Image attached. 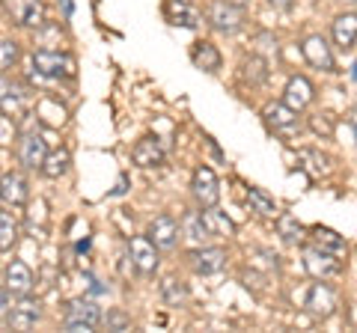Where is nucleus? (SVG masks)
Returning <instances> with one entry per match:
<instances>
[{"instance_id": "f257e3e1", "label": "nucleus", "mask_w": 357, "mask_h": 333, "mask_svg": "<svg viewBox=\"0 0 357 333\" xmlns=\"http://www.w3.org/2000/svg\"><path fill=\"white\" fill-rule=\"evenodd\" d=\"M102 325V309H98L96 301L89 297H77V301L66 304V313H63V327L69 333H89Z\"/></svg>"}, {"instance_id": "f03ea898", "label": "nucleus", "mask_w": 357, "mask_h": 333, "mask_svg": "<svg viewBox=\"0 0 357 333\" xmlns=\"http://www.w3.org/2000/svg\"><path fill=\"white\" fill-rule=\"evenodd\" d=\"M206 18L218 33H227V36H232V33H238L244 27V9L229 3V0H215V3L208 6Z\"/></svg>"}, {"instance_id": "7ed1b4c3", "label": "nucleus", "mask_w": 357, "mask_h": 333, "mask_svg": "<svg viewBox=\"0 0 357 333\" xmlns=\"http://www.w3.org/2000/svg\"><path fill=\"white\" fill-rule=\"evenodd\" d=\"M33 69H36V75H42V77L57 81V77H72L75 75V60L69 57V54L45 48V51L33 54Z\"/></svg>"}, {"instance_id": "20e7f679", "label": "nucleus", "mask_w": 357, "mask_h": 333, "mask_svg": "<svg viewBox=\"0 0 357 333\" xmlns=\"http://www.w3.org/2000/svg\"><path fill=\"white\" fill-rule=\"evenodd\" d=\"M128 256H131V268L140 277H152L158 271V250L149 235H137L128 241Z\"/></svg>"}, {"instance_id": "39448f33", "label": "nucleus", "mask_w": 357, "mask_h": 333, "mask_svg": "<svg viewBox=\"0 0 357 333\" xmlns=\"http://www.w3.org/2000/svg\"><path fill=\"white\" fill-rule=\"evenodd\" d=\"M307 313L310 316H316V318H328L337 313V288H333L328 280H319V283H312L310 286V292H307Z\"/></svg>"}, {"instance_id": "423d86ee", "label": "nucleus", "mask_w": 357, "mask_h": 333, "mask_svg": "<svg viewBox=\"0 0 357 333\" xmlns=\"http://www.w3.org/2000/svg\"><path fill=\"white\" fill-rule=\"evenodd\" d=\"M262 119L265 125L277 131V134H292V131L301 128V119H298V110L289 107L286 102H268L262 107Z\"/></svg>"}, {"instance_id": "0eeeda50", "label": "nucleus", "mask_w": 357, "mask_h": 333, "mask_svg": "<svg viewBox=\"0 0 357 333\" xmlns=\"http://www.w3.org/2000/svg\"><path fill=\"white\" fill-rule=\"evenodd\" d=\"M191 194L199 203V208H211L218 206L220 199V185H218V176L211 166H197L194 170V179H191Z\"/></svg>"}, {"instance_id": "6e6552de", "label": "nucleus", "mask_w": 357, "mask_h": 333, "mask_svg": "<svg viewBox=\"0 0 357 333\" xmlns=\"http://www.w3.org/2000/svg\"><path fill=\"white\" fill-rule=\"evenodd\" d=\"M304 268L310 277H316V280H328V277H337L342 271V259L333 256V253L319 250V247H307L304 250Z\"/></svg>"}, {"instance_id": "1a4fd4ad", "label": "nucleus", "mask_w": 357, "mask_h": 333, "mask_svg": "<svg viewBox=\"0 0 357 333\" xmlns=\"http://www.w3.org/2000/svg\"><path fill=\"white\" fill-rule=\"evenodd\" d=\"M301 54H304V60L312 65V69H319V72H333V69H337L328 39L319 36V33H316V36H307L304 42H301Z\"/></svg>"}, {"instance_id": "9d476101", "label": "nucleus", "mask_w": 357, "mask_h": 333, "mask_svg": "<svg viewBox=\"0 0 357 333\" xmlns=\"http://www.w3.org/2000/svg\"><path fill=\"white\" fill-rule=\"evenodd\" d=\"M45 158H48V140L36 131H30L18 140V161L27 166V170H42Z\"/></svg>"}, {"instance_id": "9b49d317", "label": "nucleus", "mask_w": 357, "mask_h": 333, "mask_svg": "<svg viewBox=\"0 0 357 333\" xmlns=\"http://www.w3.org/2000/svg\"><path fill=\"white\" fill-rule=\"evenodd\" d=\"M6 13L21 27H42L45 24V3L42 0H6Z\"/></svg>"}, {"instance_id": "f8f14e48", "label": "nucleus", "mask_w": 357, "mask_h": 333, "mask_svg": "<svg viewBox=\"0 0 357 333\" xmlns=\"http://www.w3.org/2000/svg\"><path fill=\"white\" fill-rule=\"evenodd\" d=\"M39 318H42V304L36 301V297H30V295H21V301L9 309L6 325L13 330H30Z\"/></svg>"}, {"instance_id": "ddd939ff", "label": "nucleus", "mask_w": 357, "mask_h": 333, "mask_svg": "<svg viewBox=\"0 0 357 333\" xmlns=\"http://www.w3.org/2000/svg\"><path fill=\"white\" fill-rule=\"evenodd\" d=\"M188 262H191V268L197 274H218L227 268V250L223 247H199V250H191L188 253Z\"/></svg>"}, {"instance_id": "4468645a", "label": "nucleus", "mask_w": 357, "mask_h": 333, "mask_svg": "<svg viewBox=\"0 0 357 333\" xmlns=\"http://www.w3.org/2000/svg\"><path fill=\"white\" fill-rule=\"evenodd\" d=\"M312 98H316V86L310 84V77H304V75H292V77H289V84L283 90V102L289 107H295L301 114L304 107L312 104Z\"/></svg>"}, {"instance_id": "2eb2a0df", "label": "nucleus", "mask_w": 357, "mask_h": 333, "mask_svg": "<svg viewBox=\"0 0 357 333\" xmlns=\"http://www.w3.org/2000/svg\"><path fill=\"white\" fill-rule=\"evenodd\" d=\"M27 196H30V185L21 173H6L3 179H0V199H3L6 206L21 208L27 203Z\"/></svg>"}, {"instance_id": "dca6fc26", "label": "nucleus", "mask_w": 357, "mask_h": 333, "mask_svg": "<svg viewBox=\"0 0 357 333\" xmlns=\"http://www.w3.org/2000/svg\"><path fill=\"white\" fill-rule=\"evenodd\" d=\"M149 238L155 241V247L161 250H173L176 241H178V224L170 215H158L149 224Z\"/></svg>"}, {"instance_id": "f3484780", "label": "nucleus", "mask_w": 357, "mask_h": 333, "mask_svg": "<svg viewBox=\"0 0 357 333\" xmlns=\"http://www.w3.org/2000/svg\"><path fill=\"white\" fill-rule=\"evenodd\" d=\"M331 36H333V45L349 51L354 48L357 42V13H342L333 18V27H331Z\"/></svg>"}, {"instance_id": "a211bd4d", "label": "nucleus", "mask_w": 357, "mask_h": 333, "mask_svg": "<svg viewBox=\"0 0 357 333\" xmlns=\"http://www.w3.org/2000/svg\"><path fill=\"white\" fill-rule=\"evenodd\" d=\"M131 161L140 166V170H149V166H158L164 161V149H161V143L155 140V137H143L134 143V149H131Z\"/></svg>"}, {"instance_id": "6ab92c4d", "label": "nucleus", "mask_w": 357, "mask_h": 333, "mask_svg": "<svg viewBox=\"0 0 357 333\" xmlns=\"http://www.w3.org/2000/svg\"><path fill=\"white\" fill-rule=\"evenodd\" d=\"M310 238H312V247H319L325 253H333V256H340V259L349 253V247H345V238L340 235V232L328 229V226H312Z\"/></svg>"}, {"instance_id": "aec40b11", "label": "nucleus", "mask_w": 357, "mask_h": 333, "mask_svg": "<svg viewBox=\"0 0 357 333\" xmlns=\"http://www.w3.org/2000/svg\"><path fill=\"white\" fill-rule=\"evenodd\" d=\"M164 15L176 27H197L199 15L194 13V6L188 0H164Z\"/></svg>"}, {"instance_id": "412c9836", "label": "nucleus", "mask_w": 357, "mask_h": 333, "mask_svg": "<svg viewBox=\"0 0 357 333\" xmlns=\"http://www.w3.org/2000/svg\"><path fill=\"white\" fill-rule=\"evenodd\" d=\"M6 286L13 288V295H30V288H33V271L27 268L24 262H18L13 259L6 265Z\"/></svg>"}, {"instance_id": "4be33fe9", "label": "nucleus", "mask_w": 357, "mask_h": 333, "mask_svg": "<svg viewBox=\"0 0 357 333\" xmlns=\"http://www.w3.org/2000/svg\"><path fill=\"white\" fill-rule=\"evenodd\" d=\"M191 63L199 72H218L220 69V51L211 42H194L191 45Z\"/></svg>"}, {"instance_id": "5701e85b", "label": "nucleus", "mask_w": 357, "mask_h": 333, "mask_svg": "<svg viewBox=\"0 0 357 333\" xmlns=\"http://www.w3.org/2000/svg\"><path fill=\"white\" fill-rule=\"evenodd\" d=\"M199 217H203V224H206V232H208V238L211 235H218V238H229L232 232H236V226H232V220L223 215V212H215V206L206 208V212H199Z\"/></svg>"}, {"instance_id": "b1692460", "label": "nucleus", "mask_w": 357, "mask_h": 333, "mask_svg": "<svg viewBox=\"0 0 357 333\" xmlns=\"http://www.w3.org/2000/svg\"><path fill=\"white\" fill-rule=\"evenodd\" d=\"M161 301L167 307H182L188 301V286L176 277H164L161 280Z\"/></svg>"}, {"instance_id": "393cba45", "label": "nucleus", "mask_w": 357, "mask_h": 333, "mask_svg": "<svg viewBox=\"0 0 357 333\" xmlns=\"http://www.w3.org/2000/svg\"><path fill=\"white\" fill-rule=\"evenodd\" d=\"M69 166H72V155L66 149H57V152H48V158L42 164V173L48 179H60V176L69 173Z\"/></svg>"}, {"instance_id": "a878e982", "label": "nucleus", "mask_w": 357, "mask_h": 333, "mask_svg": "<svg viewBox=\"0 0 357 333\" xmlns=\"http://www.w3.org/2000/svg\"><path fill=\"white\" fill-rule=\"evenodd\" d=\"M248 206H250V212H256L259 217H277V203L262 187H248Z\"/></svg>"}, {"instance_id": "bb28decb", "label": "nucleus", "mask_w": 357, "mask_h": 333, "mask_svg": "<svg viewBox=\"0 0 357 333\" xmlns=\"http://www.w3.org/2000/svg\"><path fill=\"white\" fill-rule=\"evenodd\" d=\"M18 244V220L13 212H0V253L13 250Z\"/></svg>"}, {"instance_id": "cd10ccee", "label": "nucleus", "mask_w": 357, "mask_h": 333, "mask_svg": "<svg viewBox=\"0 0 357 333\" xmlns=\"http://www.w3.org/2000/svg\"><path fill=\"white\" fill-rule=\"evenodd\" d=\"M277 235L289 244H295V241L304 238V226H301V220L295 215H280L277 217Z\"/></svg>"}, {"instance_id": "c85d7f7f", "label": "nucleus", "mask_w": 357, "mask_h": 333, "mask_svg": "<svg viewBox=\"0 0 357 333\" xmlns=\"http://www.w3.org/2000/svg\"><path fill=\"white\" fill-rule=\"evenodd\" d=\"M241 77H244V81H250L253 86H256V84H262L265 77H268V63H265L262 57L244 60V65H241Z\"/></svg>"}, {"instance_id": "c756f323", "label": "nucleus", "mask_w": 357, "mask_h": 333, "mask_svg": "<svg viewBox=\"0 0 357 333\" xmlns=\"http://www.w3.org/2000/svg\"><path fill=\"white\" fill-rule=\"evenodd\" d=\"M301 158L316 161V164H304L307 170H310V176H325V173H331V161L321 152H316V149H304V152H301Z\"/></svg>"}, {"instance_id": "7c9ffc66", "label": "nucleus", "mask_w": 357, "mask_h": 333, "mask_svg": "<svg viewBox=\"0 0 357 333\" xmlns=\"http://www.w3.org/2000/svg\"><path fill=\"white\" fill-rule=\"evenodd\" d=\"M18 45L13 39H0V75L3 72H9L15 65V60H18Z\"/></svg>"}, {"instance_id": "2f4dec72", "label": "nucleus", "mask_w": 357, "mask_h": 333, "mask_svg": "<svg viewBox=\"0 0 357 333\" xmlns=\"http://www.w3.org/2000/svg\"><path fill=\"white\" fill-rule=\"evenodd\" d=\"M185 232H188V235H191L194 241H206V238H208L206 224H203V217H199V212H194V215L185 217Z\"/></svg>"}, {"instance_id": "473e14b6", "label": "nucleus", "mask_w": 357, "mask_h": 333, "mask_svg": "<svg viewBox=\"0 0 357 333\" xmlns=\"http://www.w3.org/2000/svg\"><path fill=\"white\" fill-rule=\"evenodd\" d=\"M105 325H107V330H128L131 318L122 313V309H110V313L105 316Z\"/></svg>"}, {"instance_id": "72a5a7b5", "label": "nucleus", "mask_w": 357, "mask_h": 333, "mask_svg": "<svg viewBox=\"0 0 357 333\" xmlns=\"http://www.w3.org/2000/svg\"><path fill=\"white\" fill-rule=\"evenodd\" d=\"M310 125H312V131H316V134H325V137H331L333 134V122H331V116H312V122H310Z\"/></svg>"}, {"instance_id": "f704fd0d", "label": "nucleus", "mask_w": 357, "mask_h": 333, "mask_svg": "<svg viewBox=\"0 0 357 333\" xmlns=\"http://www.w3.org/2000/svg\"><path fill=\"white\" fill-rule=\"evenodd\" d=\"M13 307H15V304H13V288H9V286H0V318H6Z\"/></svg>"}, {"instance_id": "c9c22d12", "label": "nucleus", "mask_w": 357, "mask_h": 333, "mask_svg": "<svg viewBox=\"0 0 357 333\" xmlns=\"http://www.w3.org/2000/svg\"><path fill=\"white\" fill-rule=\"evenodd\" d=\"M268 3H271L274 9H280V13H289V9L295 6V0H268Z\"/></svg>"}, {"instance_id": "e433bc0d", "label": "nucleus", "mask_w": 357, "mask_h": 333, "mask_svg": "<svg viewBox=\"0 0 357 333\" xmlns=\"http://www.w3.org/2000/svg\"><path fill=\"white\" fill-rule=\"evenodd\" d=\"M60 3H63V13H66V18H69V15H72V0H60Z\"/></svg>"}, {"instance_id": "4c0bfd02", "label": "nucleus", "mask_w": 357, "mask_h": 333, "mask_svg": "<svg viewBox=\"0 0 357 333\" xmlns=\"http://www.w3.org/2000/svg\"><path fill=\"white\" fill-rule=\"evenodd\" d=\"M229 3H236V6H241V9H244V6L250 3V0H229Z\"/></svg>"}, {"instance_id": "58836bf2", "label": "nucleus", "mask_w": 357, "mask_h": 333, "mask_svg": "<svg viewBox=\"0 0 357 333\" xmlns=\"http://www.w3.org/2000/svg\"><path fill=\"white\" fill-rule=\"evenodd\" d=\"M351 125L357 128V110H354V116H351Z\"/></svg>"}, {"instance_id": "ea45409f", "label": "nucleus", "mask_w": 357, "mask_h": 333, "mask_svg": "<svg viewBox=\"0 0 357 333\" xmlns=\"http://www.w3.org/2000/svg\"><path fill=\"white\" fill-rule=\"evenodd\" d=\"M188 3H194V0H188Z\"/></svg>"}, {"instance_id": "a19ab883", "label": "nucleus", "mask_w": 357, "mask_h": 333, "mask_svg": "<svg viewBox=\"0 0 357 333\" xmlns=\"http://www.w3.org/2000/svg\"><path fill=\"white\" fill-rule=\"evenodd\" d=\"M354 3H357V0H354Z\"/></svg>"}]
</instances>
